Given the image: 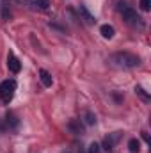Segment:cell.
Wrapping results in <instances>:
<instances>
[{"instance_id": "1", "label": "cell", "mask_w": 151, "mask_h": 153, "mask_svg": "<svg viewBox=\"0 0 151 153\" xmlns=\"http://www.w3.org/2000/svg\"><path fill=\"white\" fill-rule=\"evenodd\" d=\"M110 64L115 68H123V70H130V68H137L141 64V57L132 53V52H117L110 55Z\"/></svg>"}, {"instance_id": "2", "label": "cell", "mask_w": 151, "mask_h": 153, "mask_svg": "<svg viewBox=\"0 0 151 153\" xmlns=\"http://www.w3.org/2000/svg\"><path fill=\"white\" fill-rule=\"evenodd\" d=\"M117 11L123 14V20H124L128 25H132V27H144V22H142V18L137 14V11H133L132 7H128L124 2H119V4H117Z\"/></svg>"}, {"instance_id": "3", "label": "cell", "mask_w": 151, "mask_h": 153, "mask_svg": "<svg viewBox=\"0 0 151 153\" xmlns=\"http://www.w3.org/2000/svg\"><path fill=\"white\" fill-rule=\"evenodd\" d=\"M14 91H16V80L13 78H7L0 84V98L4 103H9L14 96Z\"/></svg>"}, {"instance_id": "4", "label": "cell", "mask_w": 151, "mask_h": 153, "mask_svg": "<svg viewBox=\"0 0 151 153\" xmlns=\"http://www.w3.org/2000/svg\"><path fill=\"white\" fill-rule=\"evenodd\" d=\"M7 68H9V71H13V73H20L21 62H20V59H18L14 53H9V57H7Z\"/></svg>"}, {"instance_id": "5", "label": "cell", "mask_w": 151, "mask_h": 153, "mask_svg": "<svg viewBox=\"0 0 151 153\" xmlns=\"http://www.w3.org/2000/svg\"><path fill=\"white\" fill-rule=\"evenodd\" d=\"M119 134H121V132H115L114 135H109V137H105V141H103V150H105V152L112 153L114 144H115V141L119 139Z\"/></svg>"}, {"instance_id": "6", "label": "cell", "mask_w": 151, "mask_h": 153, "mask_svg": "<svg viewBox=\"0 0 151 153\" xmlns=\"http://www.w3.org/2000/svg\"><path fill=\"white\" fill-rule=\"evenodd\" d=\"M78 13L82 14V18L85 20V23H87V25H93V23H96V18H94V16H93V14L87 11V7H85V5H82V4H80V7H78Z\"/></svg>"}, {"instance_id": "7", "label": "cell", "mask_w": 151, "mask_h": 153, "mask_svg": "<svg viewBox=\"0 0 151 153\" xmlns=\"http://www.w3.org/2000/svg\"><path fill=\"white\" fill-rule=\"evenodd\" d=\"M68 128L75 134V135H80V134H84V126H82V123L78 121V119H71L70 123H68Z\"/></svg>"}, {"instance_id": "8", "label": "cell", "mask_w": 151, "mask_h": 153, "mask_svg": "<svg viewBox=\"0 0 151 153\" xmlns=\"http://www.w3.org/2000/svg\"><path fill=\"white\" fill-rule=\"evenodd\" d=\"M39 78H41V84H43L44 87H52L53 78H52V75H50L46 70H41V71H39Z\"/></svg>"}, {"instance_id": "9", "label": "cell", "mask_w": 151, "mask_h": 153, "mask_svg": "<svg viewBox=\"0 0 151 153\" xmlns=\"http://www.w3.org/2000/svg\"><path fill=\"white\" fill-rule=\"evenodd\" d=\"M100 32H101V36L105 39H112L114 34H115V30H114L112 25H109V23H105V25H101L100 27Z\"/></svg>"}, {"instance_id": "10", "label": "cell", "mask_w": 151, "mask_h": 153, "mask_svg": "<svg viewBox=\"0 0 151 153\" xmlns=\"http://www.w3.org/2000/svg\"><path fill=\"white\" fill-rule=\"evenodd\" d=\"M32 5L39 11H46L50 7V0H32Z\"/></svg>"}, {"instance_id": "11", "label": "cell", "mask_w": 151, "mask_h": 153, "mask_svg": "<svg viewBox=\"0 0 151 153\" xmlns=\"http://www.w3.org/2000/svg\"><path fill=\"white\" fill-rule=\"evenodd\" d=\"M128 150L132 153H139V150H141V143L137 141V139H130L128 141Z\"/></svg>"}, {"instance_id": "12", "label": "cell", "mask_w": 151, "mask_h": 153, "mask_svg": "<svg viewBox=\"0 0 151 153\" xmlns=\"http://www.w3.org/2000/svg\"><path fill=\"white\" fill-rule=\"evenodd\" d=\"M84 119H85V125H96V116L93 114L91 111H85V114H84Z\"/></svg>"}, {"instance_id": "13", "label": "cell", "mask_w": 151, "mask_h": 153, "mask_svg": "<svg viewBox=\"0 0 151 153\" xmlns=\"http://www.w3.org/2000/svg\"><path fill=\"white\" fill-rule=\"evenodd\" d=\"M5 117H7L5 121H7V125H9V128H16V126H18V119L14 117V114H11V112H7V116H5Z\"/></svg>"}, {"instance_id": "14", "label": "cell", "mask_w": 151, "mask_h": 153, "mask_svg": "<svg viewBox=\"0 0 151 153\" xmlns=\"http://www.w3.org/2000/svg\"><path fill=\"white\" fill-rule=\"evenodd\" d=\"M135 93H137V94H139V96H141L142 100H146V102L150 100V96H148V93H146V91H144L142 87H139V85H137V87H135Z\"/></svg>"}, {"instance_id": "15", "label": "cell", "mask_w": 151, "mask_h": 153, "mask_svg": "<svg viewBox=\"0 0 151 153\" xmlns=\"http://www.w3.org/2000/svg\"><path fill=\"white\" fill-rule=\"evenodd\" d=\"M139 7H141L142 11H150V7H151V0H141V2H139Z\"/></svg>"}, {"instance_id": "16", "label": "cell", "mask_w": 151, "mask_h": 153, "mask_svg": "<svg viewBox=\"0 0 151 153\" xmlns=\"http://www.w3.org/2000/svg\"><path fill=\"white\" fill-rule=\"evenodd\" d=\"M100 150H101V148H100V144H98V143H93V144L89 146V152H87V153H100Z\"/></svg>"}, {"instance_id": "17", "label": "cell", "mask_w": 151, "mask_h": 153, "mask_svg": "<svg viewBox=\"0 0 151 153\" xmlns=\"http://www.w3.org/2000/svg\"><path fill=\"white\" fill-rule=\"evenodd\" d=\"M0 130H4V126H2V123H0Z\"/></svg>"}, {"instance_id": "18", "label": "cell", "mask_w": 151, "mask_h": 153, "mask_svg": "<svg viewBox=\"0 0 151 153\" xmlns=\"http://www.w3.org/2000/svg\"><path fill=\"white\" fill-rule=\"evenodd\" d=\"M62 153H70V152H62Z\"/></svg>"}]
</instances>
